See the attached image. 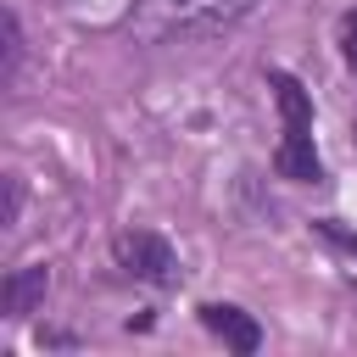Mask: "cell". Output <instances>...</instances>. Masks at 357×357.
Returning <instances> with one entry per match:
<instances>
[{
	"label": "cell",
	"instance_id": "obj_1",
	"mask_svg": "<svg viewBox=\"0 0 357 357\" xmlns=\"http://www.w3.org/2000/svg\"><path fill=\"white\" fill-rule=\"evenodd\" d=\"M251 6L257 0H139L134 33L151 39V45H167V39H212V33H229L234 22H245Z\"/></svg>",
	"mask_w": 357,
	"mask_h": 357
},
{
	"label": "cell",
	"instance_id": "obj_2",
	"mask_svg": "<svg viewBox=\"0 0 357 357\" xmlns=\"http://www.w3.org/2000/svg\"><path fill=\"white\" fill-rule=\"evenodd\" d=\"M268 84H273V100H279V117H284V139H279L273 167L296 184H318L324 167H318V151H312V100L290 73H268Z\"/></svg>",
	"mask_w": 357,
	"mask_h": 357
},
{
	"label": "cell",
	"instance_id": "obj_3",
	"mask_svg": "<svg viewBox=\"0 0 357 357\" xmlns=\"http://www.w3.org/2000/svg\"><path fill=\"white\" fill-rule=\"evenodd\" d=\"M112 257H117L123 273H134V279H145L156 290L178 284V257H173V245L156 229H123V234H112Z\"/></svg>",
	"mask_w": 357,
	"mask_h": 357
},
{
	"label": "cell",
	"instance_id": "obj_4",
	"mask_svg": "<svg viewBox=\"0 0 357 357\" xmlns=\"http://www.w3.org/2000/svg\"><path fill=\"white\" fill-rule=\"evenodd\" d=\"M201 324L229 346V351H240V357H251L257 346H262V324L251 318V312H240V307H229V301H212V307H201Z\"/></svg>",
	"mask_w": 357,
	"mask_h": 357
},
{
	"label": "cell",
	"instance_id": "obj_5",
	"mask_svg": "<svg viewBox=\"0 0 357 357\" xmlns=\"http://www.w3.org/2000/svg\"><path fill=\"white\" fill-rule=\"evenodd\" d=\"M45 290H50V268H45V262H28V268H11V273H6L0 301H6L11 318H28V312L45 301Z\"/></svg>",
	"mask_w": 357,
	"mask_h": 357
},
{
	"label": "cell",
	"instance_id": "obj_6",
	"mask_svg": "<svg viewBox=\"0 0 357 357\" xmlns=\"http://www.w3.org/2000/svg\"><path fill=\"white\" fill-rule=\"evenodd\" d=\"M0 28H6V89H11V84H17V67H22V28H17L11 11H6Z\"/></svg>",
	"mask_w": 357,
	"mask_h": 357
},
{
	"label": "cell",
	"instance_id": "obj_7",
	"mask_svg": "<svg viewBox=\"0 0 357 357\" xmlns=\"http://www.w3.org/2000/svg\"><path fill=\"white\" fill-rule=\"evenodd\" d=\"M340 56L357 67V11H346V17H340Z\"/></svg>",
	"mask_w": 357,
	"mask_h": 357
},
{
	"label": "cell",
	"instance_id": "obj_8",
	"mask_svg": "<svg viewBox=\"0 0 357 357\" xmlns=\"http://www.w3.org/2000/svg\"><path fill=\"white\" fill-rule=\"evenodd\" d=\"M318 229H324V234H329V240H335V245H346V251H357V234H346V229H340V223H335V218H324V223H318Z\"/></svg>",
	"mask_w": 357,
	"mask_h": 357
}]
</instances>
